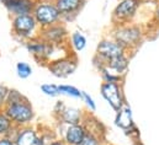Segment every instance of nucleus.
I'll list each match as a JSON object with an SVG mask.
<instances>
[{
	"mask_svg": "<svg viewBox=\"0 0 159 145\" xmlns=\"http://www.w3.org/2000/svg\"><path fill=\"white\" fill-rule=\"evenodd\" d=\"M5 114L9 117V119L12 123L16 124H25L34 118V111L30 103L27 102V100L6 105Z\"/></svg>",
	"mask_w": 159,
	"mask_h": 145,
	"instance_id": "obj_1",
	"label": "nucleus"
},
{
	"mask_svg": "<svg viewBox=\"0 0 159 145\" xmlns=\"http://www.w3.org/2000/svg\"><path fill=\"white\" fill-rule=\"evenodd\" d=\"M61 16L59 10L52 4H40L35 9L34 17L41 26H52Z\"/></svg>",
	"mask_w": 159,
	"mask_h": 145,
	"instance_id": "obj_2",
	"label": "nucleus"
},
{
	"mask_svg": "<svg viewBox=\"0 0 159 145\" xmlns=\"http://www.w3.org/2000/svg\"><path fill=\"white\" fill-rule=\"evenodd\" d=\"M142 38V32L136 26H122L115 33V41H117L123 48L137 46Z\"/></svg>",
	"mask_w": 159,
	"mask_h": 145,
	"instance_id": "obj_3",
	"label": "nucleus"
},
{
	"mask_svg": "<svg viewBox=\"0 0 159 145\" xmlns=\"http://www.w3.org/2000/svg\"><path fill=\"white\" fill-rule=\"evenodd\" d=\"M101 95L109 102V105L119 112L123 107L122 90L116 82H104L101 85Z\"/></svg>",
	"mask_w": 159,
	"mask_h": 145,
	"instance_id": "obj_4",
	"label": "nucleus"
},
{
	"mask_svg": "<svg viewBox=\"0 0 159 145\" xmlns=\"http://www.w3.org/2000/svg\"><path fill=\"white\" fill-rule=\"evenodd\" d=\"M123 54H125V48L117 41L105 39V41H101L98 46V57H100V59L105 60L106 63Z\"/></svg>",
	"mask_w": 159,
	"mask_h": 145,
	"instance_id": "obj_5",
	"label": "nucleus"
},
{
	"mask_svg": "<svg viewBox=\"0 0 159 145\" xmlns=\"http://www.w3.org/2000/svg\"><path fill=\"white\" fill-rule=\"evenodd\" d=\"M139 1L138 0H122L114 10V19L119 22H127L129 21L137 9H138Z\"/></svg>",
	"mask_w": 159,
	"mask_h": 145,
	"instance_id": "obj_6",
	"label": "nucleus"
},
{
	"mask_svg": "<svg viewBox=\"0 0 159 145\" xmlns=\"http://www.w3.org/2000/svg\"><path fill=\"white\" fill-rule=\"evenodd\" d=\"M36 20L32 15L30 14H24V15H17L14 21H12V29L17 35L26 36L31 33L36 26Z\"/></svg>",
	"mask_w": 159,
	"mask_h": 145,
	"instance_id": "obj_7",
	"label": "nucleus"
},
{
	"mask_svg": "<svg viewBox=\"0 0 159 145\" xmlns=\"http://www.w3.org/2000/svg\"><path fill=\"white\" fill-rule=\"evenodd\" d=\"M75 69H77L75 62H72L68 59H62V60L54 62L49 65L51 72L58 77H66V76L73 74Z\"/></svg>",
	"mask_w": 159,
	"mask_h": 145,
	"instance_id": "obj_8",
	"label": "nucleus"
},
{
	"mask_svg": "<svg viewBox=\"0 0 159 145\" xmlns=\"http://www.w3.org/2000/svg\"><path fill=\"white\" fill-rule=\"evenodd\" d=\"M86 135V130L83 125L70 124L66 132V142L69 145H80Z\"/></svg>",
	"mask_w": 159,
	"mask_h": 145,
	"instance_id": "obj_9",
	"label": "nucleus"
},
{
	"mask_svg": "<svg viewBox=\"0 0 159 145\" xmlns=\"http://www.w3.org/2000/svg\"><path fill=\"white\" fill-rule=\"evenodd\" d=\"M16 145H43L42 138L39 137V134L34 129H24L21 130L15 140Z\"/></svg>",
	"mask_w": 159,
	"mask_h": 145,
	"instance_id": "obj_10",
	"label": "nucleus"
},
{
	"mask_svg": "<svg viewBox=\"0 0 159 145\" xmlns=\"http://www.w3.org/2000/svg\"><path fill=\"white\" fill-rule=\"evenodd\" d=\"M116 125L120 127L121 129L123 130H131L133 128V119H132V112L131 108L127 107V106H123L122 108L117 112V116H116Z\"/></svg>",
	"mask_w": 159,
	"mask_h": 145,
	"instance_id": "obj_11",
	"label": "nucleus"
},
{
	"mask_svg": "<svg viewBox=\"0 0 159 145\" xmlns=\"http://www.w3.org/2000/svg\"><path fill=\"white\" fill-rule=\"evenodd\" d=\"M5 5L9 7L10 11L17 15H24V14H30L32 10V1L31 0H7Z\"/></svg>",
	"mask_w": 159,
	"mask_h": 145,
	"instance_id": "obj_12",
	"label": "nucleus"
},
{
	"mask_svg": "<svg viewBox=\"0 0 159 145\" xmlns=\"http://www.w3.org/2000/svg\"><path fill=\"white\" fill-rule=\"evenodd\" d=\"M128 69V59L127 57L123 54V55H120L116 57L111 60L107 62V70L115 74V75H121V74H125V72Z\"/></svg>",
	"mask_w": 159,
	"mask_h": 145,
	"instance_id": "obj_13",
	"label": "nucleus"
},
{
	"mask_svg": "<svg viewBox=\"0 0 159 145\" xmlns=\"http://www.w3.org/2000/svg\"><path fill=\"white\" fill-rule=\"evenodd\" d=\"M84 0H57L56 6L59 10L61 15H68L79 10Z\"/></svg>",
	"mask_w": 159,
	"mask_h": 145,
	"instance_id": "obj_14",
	"label": "nucleus"
},
{
	"mask_svg": "<svg viewBox=\"0 0 159 145\" xmlns=\"http://www.w3.org/2000/svg\"><path fill=\"white\" fill-rule=\"evenodd\" d=\"M66 36V30L63 27H49L44 31V38L48 43H58Z\"/></svg>",
	"mask_w": 159,
	"mask_h": 145,
	"instance_id": "obj_15",
	"label": "nucleus"
},
{
	"mask_svg": "<svg viewBox=\"0 0 159 145\" xmlns=\"http://www.w3.org/2000/svg\"><path fill=\"white\" fill-rule=\"evenodd\" d=\"M61 118L64 123L70 124H78L80 121V113L75 108H64L61 111Z\"/></svg>",
	"mask_w": 159,
	"mask_h": 145,
	"instance_id": "obj_16",
	"label": "nucleus"
},
{
	"mask_svg": "<svg viewBox=\"0 0 159 145\" xmlns=\"http://www.w3.org/2000/svg\"><path fill=\"white\" fill-rule=\"evenodd\" d=\"M27 49L30 52H32L35 55L46 57L49 53V51L52 49V47L49 44H46V43H35V44H29Z\"/></svg>",
	"mask_w": 159,
	"mask_h": 145,
	"instance_id": "obj_17",
	"label": "nucleus"
},
{
	"mask_svg": "<svg viewBox=\"0 0 159 145\" xmlns=\"http://www.w3.org/2000/svg\"><path fill=\"white\" fill-rule=\"evenodd\" d=\"M12 128V122L5 113H0V135H4L10 132Z\"/></svg>",
	"mask_w": 159,
	"mask_h": 145,
	"instance_id": "obj_18",
	"label": "nucleus"
},
{
	"mask_svg": "<svg viewBox=\"0 0 159 145\" xmlns=\"http://www.w3.org/2000/svg\"><path fill=\"white\" fill-rule=\"evenodd\" d=\"M59 87V92L61 94H66L68 96H73V97H77L80 99L81 97V91H79L77 87L74 86H68V85H61L58 86Z\"/></svg>",
	"mask_w": 159,
	"mask_h": 145,
	"instance_id": "obj_19",
	"label": "nucleus"
},
{
	"mask_svg": "<svg viewBox=\"0 0 159 145\" xmlns=\"http://www.w3.org/2000/svg\"><path fill=\"white\" fill-rule=\"evenodd\" d=\"M16 70H17V75H19L20 77H22V79H26V77H29V76L32 74L31 67H30L27 63H24V62L17 63Z\"/></svg>",
	"mask_w": 159,
	"mask_h": 145,
	"instance_id": "obj_20",
	"label": "nucleus"
},
{
	"mask_svg": "<svg viewBox=\"0 0 159 145\" xmlns=\"http://www.w3.org/2000/svg\"><path fill=\"white\" fill-rule=\"evenodd\" d=\"M72 42H73V46L77 51H83L86 46V39L83 35H80L79 32H75L73 33L72 36Z\"/></svg>",
	"mask_w": 159,
	"mask_h": 145,
	"instance_id": "obj_21",
	"label": "nucleus"
},
{
	"mask_svg": "<svg viewBox=\"0 0 159 145\" xmlns=\"http://www.w3.org/2000/svg\"><path fill=\"white\" fill-rule=\"evenodd\" d=\"M41 90L44 95L47 96H51V97H54V96H58L61 92H59V87L56 86V85H52V84H43L41 86Z\"/></svg>",
	"mask_w": 159,
	"mask_h": 145,
	"instance_id": "obj_22",
	"label": "nucleus"
},
{
	"mask_svg": "<svg viewBox=\"0 0 159 145\" xmlns=\"http://www.w3.org/2000/svg\"><path fill=\"white\" fill-rule=\"evenodd\" d=\"M80 145H101V144H100V140H99L98 137H95V135H93L90 133H86L84 140L81 142Z\"/></svg>",
	"mask_w": 159,
	"mask_h": 145,
	"instance_id": "obj_23",
	"label": "nucleus"
},
{
	"mask_svg": "<svg viewBox=\"0 0 159 145\" xmlns=\"http://www.w3.org/2000/svg\"><path fill=\"white\" fill-rule=\"evenodd\" d=\"M81 97L85 100V102H86V105L90 107V109H93V111H95L96 109V105H95V102H94V100L86 94V92H84V91H81Z\"/></svg>",
	"mask_w": 159,
	"mask_h": 145,
	"instance_id": "obj_24",
	"label": "nucleus"
},
{
	"mask_svg": "<svg viewBox=\"0 0 159 145\" xmlns=\"http://www.w3.org/2000/svg\"><path fill=\"white\" fill-rule=\"evenodd\" d=\"M7 95H9V90L5 86H0V106L6 103Z\"/></svg>",
	"mask_w": 159,
	"mask_h": 145,
	"instance_id": "obj_25",
	"label": "nucleus"
},
{
	"mask_svg": "<svg viewBox=\"0 0 159 145\" xmlns=\"http://www.w3.org/2000/svg\"><path fill=\"white\" fill-rule=\"evenodd\" d=\"M0 145H16L12 140L7 138H0Z\"/></svg>",
	"mask_w": 159,
	"mask_h": 145,
	"instance_id": "obj_26",
	"label": "nucleus"
},
{
	"mask_svg": "<svg viewBox=\"0 0 159 145\" xmlns=\"http://www.w3.org/2000/svg\"><path fill=\"white\" fill-rule=\"evenodd\" d=\"M49 145H63V143H62V142H59V140H56V142L51 143Z\"/></svg>",
	"mask_w": 159,
	"mask_h": 145,
	"instance_id": "obj_27",
	"label": "nucleus"
},
{
	"mask_svg": "<svg viewBox=\"0 0 159 145\" xmlns=\"http://www.w3.org/2000/svg\"><path fill=\"white\" fill-rule=\"evenodd\" d=\"M156 20L158 21V24H159V6H158V9H157V11H156Z\"/></svg>",
	"mask_w": 159,
	"mask_h": 145,
	"instance_id": "obj_28",
	"label": "nucleus"
},
{
	"mask_svg": "<svg viewBox=\"0 0 159 145\" xmlns=\"http://www.w3.org/2000/svg\"><path fill=\"white\" fill-rule=\"evenodd\" d=\"M2 1H4V2H6V1H7V0H2Z\"/></svg>",
	"mask_w": 159,
	"mask_h": 145,
	"instance_id": "obj_29",
	"label": "nucleus"
}]
</instances>
